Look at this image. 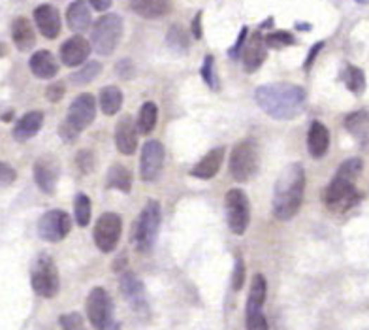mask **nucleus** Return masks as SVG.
<instances>
[{"mask_svg": "<svg viewBox=\"0 0 369 330\" xmlns=\"http://www.w3.org/2000/svg\"><path fill=\"white\" fill-rule=\"evenodd\" d=\"M254 101L266 115L277 121L296 119L305 108V91L294 83H266L254 91Z\"/></svg>", "mask_w": 369, "mask_h": 330, "instance_id": "nucleus-1", "label": "nucleus"}, {"mask_svg": "<svg viewBox=\"0 0 369 330\" xmlns=\"http://www.w3.org/2000/svg\"><path fill=\"white\" fill-rule=\"evenodd\" d=\"M305 170L299 163L288 165L273 187V215L279 221H290L304 204Z\"/></svg>", "mask_w": 369, "mask_h": 330, "instance_id": "nucleus-2", "label": "nucleus"}, {"mask_svg": "<svg viewBox=\"0 0 369 330\" xmlns=\"http://www.w3.org/2000/svg\"><path fill=\"white\" fill-rule=\"evenodd\" d=\"M96 118V101L93 94L83 93L72 101L68 108V115L59 127V134L63 140L74 141L76 136L85 130Z\"/></svg>", "mask_w": 369, "mask_h": 330, "instance_id": "nucleus-3", "label": "nucleus"}, {"mask_svg": "<svg viewBox=\"0 0 369 330\" xmlns=\"http://www.w3.org/2000/svg\"><path fill=\"white\" fill-rule=\"evenodd\" d=\"M160 204L157 201H149L145 208L141 210L140 217L136 219L134 230H132V242H134L136 251L140 253H149L157 240L158 229H160Z\"/></svg>", "mask_w": 369, "mask_h": 330, "instance_id": "nucleus-4", "label": "nucleus"}, {"mask_svg": "<svg viewBox=\"0 0 369 330\" xmlns=\"http://www.w3.org/2000/svg\"><path fill=\"white\" fill-rule=\"evenodd\" d=\"M123 38V19L119 13H105L94 23L91 46L102 57L112 55Z\"/></svg>", "mask_w": 369, "mask_h": 330, "instance_id": "nucleus-5", "label": "nucleus"}, {"mask_svg": "<svg viewBox=\"0 0 369 330\" xmlns=\"http://www.w3.org/2000/svg\"><path fill=\"white\" fill-rule=\"evenodd\" d=\"M258 172V146L257 141L247 138L235 144L230 153V174L235 182L245 183Z\"/></svg>", "mask_w": 369, "mask_h": 330, "instance_id": "nucleus-6", "label": "nucleus"}, {"mask_svg": "<svg viewBox=\"0 0 369 330\" xmlns=\"http://www.w3.org/2000/svg\"><path fill=\"white\" fill-rule=\"evenodd\" d=\"M30 285L36 295L41 298H55L60 291V277L57 266L49 255H40L32 266Z\"/></svg>", "mask_w": 369, "mask_h": 330, "instance_id": "nucleus-7", "label": "nucleus"}, {"mask_svg": "<svg viewBox=\"0 0 369 330\" xmlns=\"http://www.w3.org/2000/svg\"><path fill=\"white\" fill-rule=\"evenodd\" d=\"M224 204H226V223H228L230 232H234L235 236H243L251 221L249 198L241 189H230L224 196Z\"/></svg>", "mask_w": 369, "mask_h": 330, "instance_id": "nucleus-8", "label": "nucleus"}, {"mask_svg": "<svg viewBox=\"0 0 369 330\" xmlns=\"http://www.w3.org/2000/svg\"><path fill=\"white\" fill-rule=\"evenodd\" d=\"M358 201H360V195L354 187V182L335 174L326 189V195H324V202H326V208L330 212L343 213L351 210Z\"/></svg>", "mask_w": 369, "mask_h": 330, "instance_id": "nucleus-9", "label": "nucleus"}, {"mask_svg": "<svg viewBox=\"0 0 369 330\" xmlns=\"http://www.w3.org/2000/svg\"><path fill=\"white\" fill-rule=\"evenodd\" d=\"M87 317L94 330H110L113 324V304L104 287H94L87 296Z\"/></svg>", "mask_w": 369, "mask_h": 330, "instance_id": "nucleus-10", "label": "nucleus"}, {"mask_svg": "<svg viewBox=\"0 0 369 330\" xmlns=\"http://www.w3.org/2000/svg\"><path fill=\"white\" fill-rule=\"evenodd\" d=\"M123 232V221L119 217L117 213L105 212L102 213L94 224V243L102 253H112L113 249L117 248L119 238Z\"/></svg>", "mask_w": 369, "mask_h": 330, "instance_id": "nucleus-11", "label": "nucleus"}, {"mask_svg": "<svg viewBox=\"0 0 369 330\" xmlns=\"http://www.w3.org/2000/svg\"><path fill=\"white\" fill-rule=\"evenodd\" d=\"M72 219L65 210H49L38 221V236L49 243H59L70 234Z\"/></svg>", "mask_w": 369, "mask_h": 330, "instance_id": "nucleus-12", "label": "nucleus"}, {"mask_svg": "<svg viewBox=\"0 0 369 330\" xmlns=\"http://www.w3.org/2000/svg\"><path fill=\"white\" fill-rule=\"evenodd\" d=\"M166 159V149L164 146L158 140H149L141 148V157H140V176L143 182H155L162 166H164Z\"/></svg>", "mask_w": 369, "mask_h": 330, "instance_id": "nucleus-13", "label": "nucleus"}, {"mask_svg": "<svg viewBox=\"0 0 369 330\" xmlns=\"http://www.w3.org/2000/svg\"><path fill=\"white\" fill-rule=\"evenodd\" d=\"M59 160L47 155V157H41L34 163V182L38 185L41 193L46 195H53L55 189H57V182H59Z\"/></svg>", "mask_w": 369, "mask_h": 330, "instance_id": "nucleus-14", "label": "nucleus"}, {"mask_svg": "<svg viewBox=\"0 0 369 330\" xmlns=\"http://www.w3.org/2000/svg\"><path fill=\"white\" fill-rule=\"evenodd\" d=\"M91 49H93V46L82 34L72 36L60 46V61H63V65L70 66V68L82 66L89 59Z\"/></svg>", "mask_w": 369, "mask_h": 330, "instance_id": "nucleus-15", "label": "nucleus"}, {"mask_svg": "<svg viewBox=\"0 0 369 330\" xmlns=\"http://www.w3.org/2000/svg\"><path fill=\"white\" fill-rule=\"evenodd\" d=\"M34 23L44 38L55 40L60 34L63 23H60L59 10L51 4H41L34 10Z\"/></svg>", "mask_w": 369, "mask_h": 330, "instance_id": "nucleus-16", "label": "nucleus"}, {"mask_svg": "<svg viewBox=\"0 0 369 330\" xmlns=\"http://www.w3.org/2000/svg\"><path fill=\"white\" fill-rule=\"evenodd\" d=\"M268 57V46L264 42L262 32L258 30L251 36V40L247 42V46L243 47V53H241V59H243V68H245L247 74H252L257 72L260 66L264 65V61Z\"/></svg>", "mask_w": 369, "mask_h": 330, "instance_id": "nucleus-17", "label": "nucleus"}, {"mask_svg": "<svg viewBox=\"0 0 369 330\" xmlns=\"http://www.w3.org/2000/svg\"><path fill=\"white\" fill-rule=\"evenodd\" d=\"M121 293L123 296L129 300V304L134 307L136 312H147V298H145V291H143V285L138 277L132 274V272H123L121 274Z\"/></svg>", "mask_w": 369, "mask_h": 330, "instance_id": "nucleus-18", "label": "nucleus"}, {"mask_svg": "<svg viewBox=\"0 0 369 330\" xmlns=\"http://www.w3.org/2000/svg\"><path fill=\"white\" fill-rule=\"evenodd\" d=\"M115 144L123 155H134L138 149V127L130 115L119 119L115 127Z\"/></svg>", "mask_w": 369, "mask_h": 330, "instance_id": "nucleus-19", "label": "nucleus"}, {"mask_svg": "<svg viewBox=\"0 0 369 330\" xmlns=\"http://www.w3.org/2000/svg\"><path fill=\"white\" fill-rule=\"evenodd\" d=\"M330 148V130L321 121H313L307 132V149L313 159H323Z\"/></svg>", "mask_w": 369, "mask_h": 330, "instance_id": "nucleus-20", "label": "nucleus"}, {"mask_svg": "<svg viewBox=\"0 0 369 330\" xmlns=\"http://www.w3.org/2000/svg\"><path fill=\"white\" fill-rule=\"evenodd\" d=\"M224 153H226V149L224 148L211 149L204 159L198 160V163L193 166L190 174H193L194 177H198V179H211V177H215L219 174V170H221V166H223Z\"/></svg>", "mask_w": 369, "mask_h": 330, "instance_id": "nucleus-21", "label": "nucleus"}, {"mask_svg": "<svg viewBox=\"0 0 369 330\" xmlns=\"http://www.w3.org/2000/svg\"><path fill=\"white\" fill-rule=\"evenodd\" d=\"M29 68L38 80H51L59 74V65H57L51 51H47V49H40L30 57Z\"/></svg>", "mask_w": 369, "mask_h": 330, "instance_id": "nucleus-22", "label": "nucleus"}, {"mask_svg": "<svg viewBox=\"0 0 369 330\" xmlns=\"http://www.w3.org/2000/svg\"><path fill=\"white\" fill-rule=\"evenodd\" d=\"M66 23L70 27V30L82 34L91 27L93 18H91V10H89L85 0H74L68 10H66Z\"/></svg>", "mask_w": 369, "mask_h": 330, "instance_id": "nucleus-23", "label": "nucleus"}, {"mask_svg": "<svg viewBox=\"0 0 369 330\" xmlns=\"http://www.w3.org/2000/svg\"><path fill=\"white\" fill-rule=\"evenodd\" d=\"M130 8L136 15L143 19H160L170 13V0H130Z\"/></svg>", "mask_w": 369, "mask_h": 330, "instance_id": "nucleus-24", "label": "nucleus"}, {"mask_svg": "<svg viewBox=\"0 0 369 330\" xmlns=\"http://www.w3.org/2000/svg\"><path fill=\"white\" fill-rule=\"evenodd\" d=\"M12 40L19 51H29L36 44L34 27L27 18H15L12 23Z\"/></svg>", "mask_w": 369, "mask_h": 330, "instance_id": "nucleus-25", "label": "nucleus"}, {"mask_svg": "<svg viewBox=\"0 0 369 330\" xmlns=\"http://www.w3.org/2000/svg\"><path fill=\"white\" fill-rule=\"evenodd\" d=\"M41 125H44V113L41 112H29L19 119L15 127H13V138L18 141H27L32 136L40 132Z\"/></svg>", "mask_w": 369, "mask_h": 330, "instance_id": "nucleus-26", "label": "nucleus"}, {"mask_svg": "<svg viewBox=\"0 0 369 330\" xmlns=\"http://www.w3.org/2000/svg\"><path fill=\"white\" fill-rule=\"evenodd\" d=\"M266 295H268V283H266V277H264L262 274H257L251 281V289H249L245 313L262 312L264 302H266Z\"/></svg>", "mask_w": 369, "mask_h": 330, "instance_id": "nucleus-27", "label": "nucleus"}, {"mask_svg": "<svg viewBox=\"0 0 369 330\" xmlns=\"http://www.w3.org/2000/svg\"><path fill=\"white\" fill-rule=\"evenodd\" d=\"M345 129L351 132L356 140L368 141L369 140V113L365 110L352 112L345 118Z\"/></svg>", "mask_w": 369, "mask_h": 330, "instance_id": "nucleus-28", "label": "nucleus"}, {"mask_svg": "<svg viewBox=\"0 0 369 330\" xmlns=\"http://www.w3.org/2000/svg\"><path fill=\"white\" fill-rule=\"evenodd\" d=\"M105 183L110 189H117L121 193H130L132 189V174L127 166L123 165H113L110 170H108V176H105Z\"/></svg>", "mask_w": 369, "mask_h": 330, "instance_id": "nucleus-29", "label": "nucleus"}, {"mask_svg": "<svg viewBox=\"0 0 369 330\" xmlns=\"http://www.w3.org/2000/svg\"><path fill=\"white\" fill-rule=\"evenodd\" d=\"M123 106V93L117 85H108L100 91V108L105 115H115Z\"/></svg>", "mask_w": 369, "mask_h": 330, "instance_id": "nucleus-30", "label": "nucleus"}, {"mask_svg": "<svg viewBox=\"0 0 369 330\" xmlns=\"http://www.w3.org/2000/svg\"><path fill=\"white\" fill-rule=\"evenodd\" d=\"M158 121V108L155 102H145L143 106L140 108V113H138V121H136V127H138V132L140 134H151L155 127H157Z\"/></svg>", "mask_w": 369, "mask_h": 330, "instance_id": "nucleus-31", "label": "nucleus"}, {"mask_svg": "<svg viewBox=\"0 0 369 330\" xmlns=\"http://www.w3.org/2000/svg\"><path fill=\"white\" fill-rule=\"evenodd\" d=\"M343 82H345L347 89L354 94H362L365 91V74H363L362 68H358V66L349 65L343 70Z\"/></svg>", "mask_w": 369, "mask_h": 330, "instance_id": "nucleus-32", "label": "nucleus"}, {"mask_svg": "<svg viewBox=\"0 0 369 330\" xmlns=\"http://www.w3.org/2000/svg\"><path fill=\"white\" fill-rule=\"evenodd\" d=\"M100 72H102V65L98 61H91V63H85L79 70L72 74L70 82L74 85H87V83L93 82L94 77H98Z\"/></svg>", "mask_w": 369, "mask_h": 330, "instance_id": "nucleus-33", "label": "nucleus"}, {"mask_svg": "<svg viewBox=\"0 0 369 330\" xmlns=\"http://www.w3.org/2000/svg\"><path fill=\"white\" fill-rule=\"evenodd\" d=\"M74 213H76V223L79 227H87L91 223V198L85 193L76 195L74 201Z\"/></svg>", "mask_w": 369, "mask_h": 330, "instance_id": "nucleus-34", "label": "nucleus"}, {"mask_svg": "<svg viewBox=\"0 0 369 330\" xmlns=\"http://www.w3.org/2000/svg\"><path fill=\"white\" fill-rule=\"evenodd\" d=\"M166 40H168V46H170L171 49L179 51V53H185L188 49V36L185 34V29H183L181 25H174V27L168 30Z\"/></svg>", "mask_w": 369, "mask_h": 330, "instance_id": "nucleus-35", "label": "nucleus"}, {"mask_svg": "<svg viewBox=\"0 0 369 330\" xmlns=\"http://www.w3.org/2000/svg\"><path fill=\"white\" fill-rule=\"evenodd\" d=\"M264 42L266 46L273 47V49H283V47L292 46L294 44V36L287 30H276V32H270L268 36H264Z\"/></svg>", "mask_w": 369, "mask_h": 330, "instance_id": "nucleus-36", "label": "nucleus"}, {"mask_svg": "<svg viewBox=\"0 0 369 330\" xmlns=\"http://www.w3.org/2000/svg\"><path fill=\"white\" fill-rule=\"evenodd\" d=\"M362 168H363L362 159H349L339 166V170H337V176H343V177H347V179H352V182H356V177L362 174Z\"/></svg>", "mask_w": 369, "mask_h": 330, "instance_id": "nucleus-37", "label": "nucleus"}, {"mask_svg": "<svg viewBox=\"0 0 369 330\" xmlns=\"http://www.w3.org/2000/svg\"><path fill=\"white\" fill-rule=\"evenodd\" d=\"M245 285V262L241 259V255H235L234 272H232V289L241 291Z\"/></svg>", "mask_w": 369, "mask_h": 330, "instance_id": "nucleus-38", "label": "nucleus"}, {"mask_svg": "<svg viewBox=\"0 0 369 330\" xmlns=\"http://www.w3.org/2000/svg\"><path fill=\"white\" fill-rule=\"evenodd\" d=\"M94 163H96V160H94L93 151H89V149H82V151L76 155V166L82 174H91V172L94 170Z\"/></svg>", "mask_w": 369, "mask_h": 330, "instance_id": "nucleus-39", "label": "nucleus"}, {"mask_svg": "<svg viewBox=\"0 0 369 330\" xmlns=\"http://www.w3.org/2000/svg\"><path fill=\"white\" fill-rule=\"evenodd\" d=\"M59 321H60V326H63V330H87L85 329V323H83V317L76 312L60 315Z\"/></svg>", "mask_w": 369, "mask_h": 330, "instance_id": "nucleus-40", "label": "nucleus"}, {"mask_svg": "<svg viewBox=\"0 0 369 330\" xmlns=\"http://www.w3.org/2000/svg\"><path fill=\"white\" fill-rule=\"evenodd\" d=\"M245 321H247V330H270L268 326V319L262 312H254V313H245Z\"/></svg>", "mask_w": 369, "mask_h": 330, "instance_id": "nucleus-41", "label": "nucleus"}, {"mask_svg": "<svg viewBox=\"0 0 369 330\" xmlns=\"http://www.w3.org/2000/svg\"><path fill=\"white\" fill-rule=\"evenodd\" d=\"M200 76L204 77V82L209 85L211 89L217 87V82H215V70H213V57L207 55L204 59V65L200 68Z\"/></svg>", "mask_w": 369, "mask_h": 330, "instance_id": "nucleus-42", "label": "nucleus"}, {"mask_svg": "<svg viewBox=\"0 0 369 330\" xmlns=\"http://www.w3.org/2000/svg\"><path fill=\"white\" fill-rule=\"evenodd\" d=\"M18 177V172L13 166H10L8 163H0V189L12 185Z\"/></svg>", "mask_w": 369, "mask_h": 330, "instance_id": "nucleus-43", "label": "nucleus"}, {"mask_svg": "<svg viewBox=\"0 0 369 330\" xmlns=\"http://www.w3.org/2000/svg\"><path fill=\"white\" fill-rule=\"evenodd\" d=\"M66 93V89H65V83H53V85H49L46 91V96H47V101L49 102H59L63 96H65Z\"/></svg>", "mask_w": 369, "mask_h": 330, "instance_id": "nucleus-44", "label": "nucleus"}, {"mask_svg": "<svg viewBox=\"0 0 369 330\" xmlns=\"http://www.w3.org/2000/svg\"><path fill=\"white\" fill-rule=\"evenodd\" d=\"M247 34H249V29L247 27H243L240 32V36H238V40H235L234 47L230 49L228 55L232 57V59H238L241 55V51H243V47H245V40H247Z\"/></svg>", "mask_w": 369, "mask_h": 330, "instance_id": "nucleus-45", "label": "nucleus"}, {"mask_svg": "<svg viewBox=\"0 0 369 330\" xmlns=\"http://www.w3.org/2000/svg\"><path fill=\"white\" fill-rule=\"evenodd\" d=\"M134 65H132V61L130 59H123L119 61L117 65V74L119 77H123V80H132V76H134Z\"/></svg>", "mask_w": 369, "mask_h": 330, "instance_id": "nucleus-46", "label": "nucleus"}, {"mask_svg": "<svg viewBox=\"0 0 369 330\" xmlns=\"http://www.w3.org/2000/svg\"><path fill=\"white\" fill-rule=\"evenodd\" d=\"M323 47H324V42H316L315 46H313V49H311L309 55H307V59H305V63H304L305 70H311V66H313V63H315L316 55L323 51Z\"/></svg>", "mask_w": 369, "mask_h": 330, "instance_id": "nucleus-47", "label": "nucleus"}, {"mask_svg": "<svg viewBox=\"0 0 369 330\" xmlns=\"http://www.w3.org/2000/svg\"><path fill=\"white\" fill-rule=\"evenodd\" d=\"M193 36L196 40L202 38V12H198L193 19Z\"/></svg>", "mask_w": 369, "mask_h": 330, "instance_id": "nucleus-48", "label": "nucleus"}, {"mask_svg": "<svg viewBox=\"0 0 369 330\" xmlns=\"http://www.w3.org/2000/svg\"><path fill=\"white\" fill-rule=\"evenodd\" d=\"M112 2L113 0H89V4H91L96 12H105V10H110Z\"/></svg>", "mask_w": 369, "mask_h": 330, "instance_id": "nucleus-49", "label": "nucleus"}, {"mask_svg": "<svg viewBox=\"0 0 369 330\" xmlns=\"http://www.w3.org/2000/svg\"><path fill=\"white\" fill-rule=\"evenodd\" d=\"M358 4H369V0H356Z\"/></svg>", "mask_w": 369, "mask_h": 330, "instance_id": "nucleus-50", "label": "nucleus"}, {"mask_svg": "<svg viewBox=\"0 0 369 330\" xmlns=\"http://www.w3.org/2000/svg\"><path fill=\"white\" fill-rule=\"evenodd\" d=\"M110 330H121V326H119V324H112V329Z\"/></svg>", "mask_w": 369, "mask_h": 330, "instance_id": "nucleus-51", "label": "nucleus"}]
</instances>
